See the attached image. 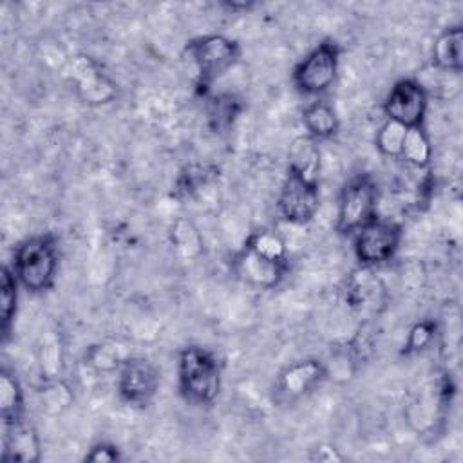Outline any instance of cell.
<instances>
[{"label": "cell", "mask_w": 463, "mask_h": 463, "mask_svg": "<svg viewBox=\"0 0 463 463\" xmlns=\"http://www.w3.org/2000/svg\"><path fill=\"white\" fill-rule=\"evenodd\" d=\"M177 382L179 391L188 403H213L222 383V371L217 356L206 347L186 345L177 358Z\"/></svg>", "instance_id": "1"}, {"label": "cell", "mask_w": 463, "mask_h": 463, "mask_svg": "<svg viewBox=\"0 0 463 463\" xmlns=\"http://www.w3.org/2000/svg\"><path fill=\"white\" fill-rule=\"evenodd\" d=\"M11 268L20 286L29 293L51 289L58 271V246L54 237L38 233L18 242Z\"/></svg>", "instance_id": "2"}, {"label": "cell", "mask_w": 463, "mask_h": 463, "mask_svg": "<svg viewBox=\"0 0 463 463\" xmlns=\"http://www.w3.org/2000/svg\"><path fill=\"white\" fill-rule=\"evenodd\" d=\"M184 51L195 67L197 87L203 90H208L241 58V43L226 34L197 36L186 43Z\"/></svg>", "instance_id": "3"}, {"label": "cell", "mask_w": 463, "mask_h": 463, "mask_svg": "<svg viewBox=\"0 0 463 463\" xmlns=\"http://www.w3.org/2000/svg\"><path fill=\"white\" fill-rule=\"evenodd\" d=\"M378 208V184L371 174H356L340 190L336 210V232L354 235L373 221Z\"/></svg>", "instance_id": "4"}, {"label": "cell", "mask_w": 463, "mask_h": 463, "mask_svg": "<svg viewBox=\"0 0 463 463\" xmlns=\"http://www.w3.org/2000/svg\"><path fill=\"white\" fill-rule=\"evenodd\" d=\"M340 45L335 40H324L315 45L293 69V85L304 96H320L327 92L340 67Z\"/></svg>", "instance_id": "5"}, {"label": "cell", "mask_w": 463, "mask_h": 463, "mask_svg": "<svg viewBox=\"0 0 463 463\" xmlns=\"http://www.w3.org/2000/svg\"><path fill=\"white\" fill-rule=\"evenodd\" d=\"M353 237V251L360 266L374 268L389 262L396 255L403 233L398 222L374 217Z\"/></svg>", "instance_id": "6"}, {"label": "cell", "mask_w": 463, "mask_h": 463, "mask_svg": "<svg viewBox=\"0 0 463 463\" xmlns=\"http://www.w3.org/2000/svg\"><path fill=\"white\" fill-rule=\"evenodd\" d=\"M116 374L118 394L128 407H146L161 385V371L145 356H125Z\"/></svg>", "instance_id": "7"}, {"label": "cell", "mask_w": 463, "mask_h": 463, "mask_svg": "<svg viewBox=\"0 0 463 463\" xmlns=\"http://www.w3.org/2000/svg\"><path fill=\"white\" fill-rule=\"evenodd\" d=\"M67 76L78 99L85 105H109L118 98V83L87 54H76L69 60Z\"/></svg>", "instance_id": "8"}, {"label": "cell", "mask_w": 463, "mask_h": 463, "mask_svg": "<svg viewBox=\"0 0 463 463\" xmlns=\"http://www.w3.org/2000/svg\"><path fill=\"white\" fill-rule=\"evenodd\" d=\"M429 107V94L425 87L414 78L398 80L382 103L387 119H392L407 128L423 127Z\"/></svg>", "instance_id": "9"}, {"label": "cell", "mask_w": 463, "mask_h": 463, "mask_svg": "<svg viewBox=\"0 0 463 463\" xmlns=\"http://www.w3.org/2000/svg\"><path fill=\"white\" fill-rule=\"evenodd\" d=\"M320 208L318 184L306 183L291 174L286 175L277 197V213L289 224H307Z\"/></svg>", "instance_id": "10"}, {"label": "cell", "mask_w": 463, "mask_h": 463, "mask_svg": "<svg viewBox=\"0 0 463 463\" xmlns=\"http://www.w3.org/2000/svg\"><path fill=\"white\" fill-rule=\"evenodd\" d=\"M327 378L326 362L318 358H304L289 364L279 373L275 391L284 402H295L307 396Z\"/></svg>", "instance_id": "11"}, {"label": "cell", "mask_w": 463, "mask_h": 463, "mask_svg": "<svg viewBox=\"0 0 463 463\" xmlns=\"http://www.w3.org/2000/svg\"><path fill=\"white\" fill-rule=\"evenodd\" d=\"M232 269L242 282L251 288L273 289L282 282L288 271V262L269 260L242 246L232 259Z\"/></svg>", "instance_id": "12"}, {"label": "cell", "mask_w": 463, "mask_h": 463, "mask_svg": "<svg viewBox=\"0 0 463 463\" xmlns=\"http://www.w3.org/2000/svg\"><path fill=\"white\" fill-rule=\"evenodd\" d=\"M42 459V441L36 429L25 418L4 423L2 461L4 463H36Z\"/></svg>", "instance_id": "13"}, {"label": "cell", "mask_w": 463, "mask_h": 463, "mask_svg": "<svg viewBox=\"0 0 463 463\" xmlns=\"http://www.w3.org/2000/svg\"><path fill=\"white\" fill-rule=\"evenodd\" d=\"M322 168V154L318 141L307 134L297 136L288 150V174L306 181L318 184Z\"/></svg>", "instance_id": "14"}, {"label": "cell", "mask_w": 463, "mask_h": 463, "mask_svg": "<svg viewBox=\"0 0 463 463\" xmlns=\"http://www.w3.org/2000/svg\"><path fill=\"white\" fill-rule=\"evenodd\" d=\"M432 63L439 71L461 72L463 69V27H445L432 45Z\"/></svg>", "instance_id": "15"}, {"label": "cell", "mask_w": 463, "mask_h": 463, "mask_svg": "<svg viewBox=\"0 0 463 463\" xmlns=\"http://www.w3.org/2000/svg\"><path fill=\"white\" fill-rule=\"evenodd\" d=\"M302 125L307 136L317 141H326L338 134L340 118L329 101L318 98L302 110Z\"/></svg>", "instance_id": "16"}, {"label": "cell", "mask_w": 463, "mask_h": 463, "mask_svg": "<svg viewBox=\"0 0 463 463\" xmlns=\"http://www.w3.org/2000/svg\"><path fill=\"white\" fill-rule=\"evenodd\" d=\"M36 360L42 374V382L61 378L63 365H65V351L61 335L56 329L45 331L40 336L38 347H36Z\"/></svg>", "instance_id": "17"}, {"label": "cell", "mask_w": 463, "mask_h": 463, "mask_svg": "<svg viewBox=\"0 0 463 463\" xmlns=\"http://www.w3.org/2000/svg\"><path fill=\"white\" fill-rule=\"evenodd\" d=\"M18 288L22 286L13 268L4 264L0 271V336L4 344L11 336V329L18 311Z\"/></svg>", "instance_id": "18"}, {"label": "cell", "mask_w": 463, "mask_h": 463, "mask_svg": "<svg viewBox=\"0 0 463 463\" xmlns=\"http://www.w3.org/2000/svg\"><path fill=\"white\" fill-rule=\"evenodd\" d=\"M24 387L9 367H2L0 371V418L4 423H13L24 418Z\"/></svg>", "instance_id": "19"}, {"label": "cell", "mask_w": 463, "mask_h": 463, "mask_svg": "<svg viewBox=\"0 0 463 463\" xmlns=\"http://www.w3.org/2000/svg\"><path fill=\"white\" fill-rule=\"evenodd\" d=\"M242 112V103L235 94L224 92V94H217L213 98H210L208 101V125L213 132H226L230 130L237 118Z\"/></svg>", "instance_id": "20"}, {"label": "cell", "mask_w": 463, "mask_h": 463, "mask_svg": "<svg viewBox=\"0 0 463 463\" xmlns=\"http://www.w3.org/2000/svg\"><path fill=\"white\" fill-rule=\"evenodd\" d=\"M400 157L416 168H427L430 165L432 145L425 127L407 128Z\"/></svg>", "instance_id": "21"}, {"label": "cell", "mask_w": 463, "mask_h": 463, "mask_svg": "<svg viewBox=\"0 0 463 463\" xmlns=\"http://www.w3.org/2000/svg\"><path fill=\"white\" fill-rule=\"evenodd\" d=\"M38 394H40L42 409L52 416L61 414L74 400L72 389L63 378L42 382V385L38 387Z\"/></svg>", "instance_id": "22"}, {"label": "cell", "mask_w": 463, "mask_h": 463, "mask_svg": "<svg viewBox=\"0 0 463 463\" xmlns=\"http://www.w3.org/2000/svg\"><path fill=\"white\" fill-rule=\"evenodd\" d=\"M217 177V170L210 165H186L177 179H175V194L181 197H190L195 192H199L203 186H206L208 183H212Z\"/></svg>", "instance_id": "23"}, {"label": "cell", "mask_w": 463, "mask_h": 463, "mask_svg": "<svg viewBox=\"0 0 463 463\" xmlns=\"http://www.w3.org/2000/svg\"><path fill=\"white\" fill-rule=\"evenodd\" d=\"M125 356H121L119 347L114 342L92 344L85 349L83 362L96 373H116Z\"/></svg>", "instance_id": "24"}, {"label": "cell", "mask_w": 463, "mask_h": 463, "mask_svg": "<svg viewBox=\"0 0 463 463\" xmlns=\"http://www.w3.org/2000/svg\"><path fill=\"white\" fill-rule=\"evenodd\" d=\"M246 248L253 250L255 253L275 260V262H288V248L282 237L271 230H257L253 232L246 242Z\"/></svg>", "instance_id": "25"}, {"label": "cell", "mask_w": 463, "mask_h": 463, "mask_svg": "<svg viewBox=\"0 0 463 463\" xmlns=\"http://www.w3.org/2000/svg\"><path fill=\"white\" fill-rule=\"evenodd\" d=\"M405 132H407V127H403V125H400L392 119H385V123L376 132L374 146L378 148V152L382 156L400 157L403 139H405Z\"/></svg>", "instance_id": "26"}, {"label": "cell", "mask_w": 463, "mask_h": 463, "mask_svg": "<svg viewBox=\"0 0 463 463\" xmlns=\"http://www.w3.org/2000/svg\"><path fill=\"white\" fill-rule=\"evenodd\" d=\"M436 335H438V326H436L434 320L423 318V320L416 322L407 333L403 353L405 354H414V353L425 351L427 347H430Z\"/></svg>", "instance_id": "27"}, {"label": "cell", "mask_w": 463, "mask_h": 463, "mask_svg": "<svg viewBox=\"0 0 463 463\" xmlns=\"http://www.w3.org/2000/svg\"><path fill=\"white\" fill-rule=\"evenodd\" d=\"M83 459L89 463H116L121 461V450L114 443L99 441L89 449Z\"/></svg>", "instance_id": "28"}, {"label": "cell", "mask_w": 463, "mask_h": 463, "mask_svg": "<svg viewBox=\"0 0 463 463\" xmlns=\"http://www.w3.org/2000/svg\"><path fill=\"white\" fill-rule=\"evenodd\" d=\"M313 461H320V463H336V461H344V456L338 452V449L331 447V445H320L317 449L311 450L309 456Z\"/></svg>", "instance_id": "29"}, {"label": "cell", "mask_w": 463, "mask_h": 463, "mask_svg": "<svg viewBox=\"0 0 463 463\" xmlns=\"http://www.w3.org/2000/svg\"><path fill=\"white\" fill-rule=\"evenodd\" d=\"M255 4L253 2H246V0H224L221 2V7L232 11V13H244L250 11Z\"/></svg>", "instance_id": "30"}]
</instances>
